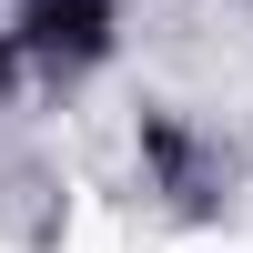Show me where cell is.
<instances>
[{"mask_svg": "<svg viewBox=\"0 0 253 253\" xmlns=\"http://www.w3.org/2000/svg\"><path fill=\"white\" fill-rule=\"evenodd\" d=\"M142 152L162 162V182H172V193L193 203V213L213 203V182H203V152H193V132H182V122H162V112H152V122H142Z\"/></svg>", "mask_w": 253, "mask_h": 253, "instance_id": "obj_2", "label": "cell"}, {"mask_svg": "<svg viewBox=\"0 0 253 253\" xmlns=\"http://www.w3.org/2000/svg\"><path fill=\"white\" fill-rule=\"evenodd\" d=\"M20 51L51 71H91L112 51V0H20Z\"/></svg>", "mask_w": 253, "mask_h": 253, "instance_id": "obj_1", "label": "cell"}, {"mask_svg": "<svg viewBox=\"0 0 253 253\" xmlns=\"http://www.w3.org/2000/svg\"><path fill=\"white\" fill-rule=\"evenodd\" d=\"M0 71H10V61H0Z\"/></svg>", "mask_w": 253, "mask_h": 253, "instance_id": "obj_3", "label": "cell"}]
</instances>
